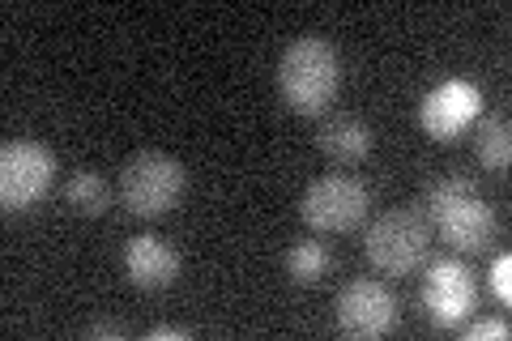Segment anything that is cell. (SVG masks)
<instances>
[{
    "label": "cell",
    "mask_w": 512,
    "mask_h": 341,
    "mask_svg": "<svg viewBox=\"0 0 512 341\" xmlns=\"http://www.w3.org/2000/svg\"><path fill=\"white\" fill-rule=\"evenodd\" d=\"M338 86H342V64L325 39L308 35V39H295L282 52L278 94L295 116H320V111H329V103L338 99Z\"/></svg>",
    "instance_id": "cell-1"
},
{
    "label": "cell",
    "mask_w": 512,
    "mask_h": 341,
    "mask_svg": "<svg viewBox=\"0 0 512 341\" xmlns=\"http://www.w3.org/2000/svg\"><path fill=\"white\" fill-rule=\"evenodd\" d=\"M431 226L440 231L444 243H453L461 252H483L487 239L495 231V214L491 205L483 201V192L470 175H444L427 188V214Z\"/></svg>",
    "instance_id": "cell-2"
},
{
    "label": "cell",
    "mask_w": 512,
    "mask_h": 341,
    "mask_svg": "<svg viewBox=\"0 0 512 341\" xmlns=\"http://www.w3.org/2000/svg\"><path fill=\"white\" fill-rule=\"evenodd\" d=\"M188 171L180 158H171L163 150H137L120 167V201L128 205V214L137 218H158L184 197Z\"/></svg>",
    "instance_id": "cell-3"
},
{
    "label": "cell",
    "mask_w": 512,
    "mask_h": 341,
    "mask_svg": "<svg viewBox=\"0 0 512 341\" xmlns=\"http://www.w3.org/2000/svg\"><path fill=\"white\" fill-rule=\"evenodd\" d=\"M363 248H367V261L380 273H393V278L414 273L427 256V218L419 209H389V214H380L367 226Z\"/></svg>",
    "instance_id": "cell-4"
},
{
    "label": "cell",
    "mask_w": 512,
    "mask_h": 341,
    "mask_svg": "<svg viewBox=\"0 0 512 341\" xmlns=\"http://www.w3.org/2000/svg\"><path fill=\"white\" fill-rule=\"evenodd\" d=\"M299 218L320 235H342L355 231L367 218V188L350 175H320L308 184L299 201Z\"/></svg>",
    "instance_id": "cell-5"
},
{
    "label": "cell",
    "mask_w": 512,
    "mask_h": 341,
    "mask_svg": "<svg viewBox=\"0 0 512 341\" xmlns=\"http://www.w3.org/2000/svg\"><path fill=\"white\" fill-rule=\"evenodd\" d=\"M56 175V154L39 141H9L0 150V205L9 214L30 209L35 201L47 197Z\"/></svg>",
    "instance_id": "cell-6"
},
{
    "label": "cell",
    "mask_w": 512,
    "mask_h": 341,
    "mask_svg": "<svg viewBox=\"0 0 512 341\" xmlns=\"http://www.w3.org/2000/svg\"><path fill=\"white\" fill-rule=\"evenodd\" d=\"M333 312H338V329L346 337H384L393 333L397 324V299L389 286H380L372 278H355L342 286L338 303H333Z\"/></svg>",
    "instance_id": "cell-7"
},
{
    "label": "cell",
    "mask_w": 512,
    "mask_h": 341,
    "mask_svg": "<svg viewBox=\"0 0 512 341\" xmlns=\"http://www.w3.org/2000/svg\"><path fill=\"white\" fill-rule=\"evenodd\" d=\"M478 116H483V94H478L474 81H461V77L436 86L419 107V124L436 141H457Z\"/></svg>",
    "instance_id": "cell-8"
},
{
    "label": "cell",
    "mask_w": 512,
    "mask_h": 341,
    "mask_svg": "<svg viewBox=\"0 0 512 341\" xmlns=\"http://www.w3.org/2000/svg\"><path fill=\"white\" fill-rule=\"evenodd\" d=\"M423 312L436 329H457L474 312V278L461 261H436L423 282Z\"/></svg>",
    "instance_id": "cell-9"
},
{
    "label": "cell",
    "mask_w": 512,
    "mask_h": 341,
    "mask_svg": "<svg viewBox=\"0 0 512 341\" xmlns=\"http://www.w3.org/2000/svg\"><path fill=\"white\" fill-rule=\"evenodd\" d=\"M124 273L137 290H167L180 273V256L167 239L158 235H133L124 248Z\"/></svg>",
    "instance_id": "cell-10"
},
{
    "label": "cell",
    "mask_w": 512,
    "mask_h": 341,
    "mask_svg": "<svg viewBox=\"0 0 512 341\" xmlns=\"http://www.w3.org/2000/svg\"><path fill=\"white\" fill-rule=\"evenodd\" d=\"M316 145L333 162H342V167H355V162H363L367 154H372V128H367L359 116H329L325 124H320Z\"/></svg>",
    "instance_id": "cell-11"
},
{
    "label": "cell",
    "mask_w": 512,
    "mask_h": 341,
    "mask_svg": "<svg viewBox=\"0 0 512 341\" xmlns=\"http://www.w3.org/2000/svg\"><path fill=\"white\" fill-rule=\"evenodd\" d=\"M478 133H474V154L487 171H504L512 158V133L504 116H478Z\"/></svg>",
    "instance_id": "cell-12"
},
{
    "label": "cell",
    "mask_w": 512,
    "mask_h": 341,
    "mask_svg": "<svg viewBox=\"0 0 512 341\" xmlns=\"http://www.w3.org/2000/svg\"><path fill=\"white\" fill-rule=\"evenodd\" d=\"M64 201H69L77 214L99 218L111 205V188H107V180L99 171H77V175H69V184H64Z\"/></svg>",
    "instance_id": "cell-13"
},
{
    "label": "cell",
    "mask_w": 512,
    "mask_h": 341,
    "mask_svg": "<svg viewBox=\"0 0 512 341\" xmlns=\"http://www.w3.org/2000/svg\"><path fill=\"white\" fill-rule=\"evenodd\" d=\"M329 265H333V256L325 252V243H316V239H303L286 252V273H291V282H299V286H316L329 273Z\"/></svg>",
    "instance_id": "cell-14"
},
{
    "label": "cell",
    "mask_w": 512,
    "mask_h": 341,
    "mask_svg": "<svg viewBox=\"0 0 512 341\" xmlns=\"http://www.w3.org/2000/svg\"><path fill=\"white\" fill-rule=\"evenodd\" d=\"M491 290H495V299L508 303L512 299V256H495V265H491Z\"/></svg>",
    "instance_id": "cell-15"
},
{
    "label": "cell",
    "mask_w": 512,
    "mask_h": 341,
    "mask_svg": "<svg viewBox=\"0 0 512 341\" xmlns=\"http://www.w3.org/2000/svg\"><path fill=\"white\" fill-rule=\"evenodd\" d=\"M487 337L504 341L508 337V324L504 320H478V324H470V329H466V341H487Z\"/></svg>",
    "instance_id": "cell-16"
},
{
    "label": "cell",
    "mask_w": 512,
    "mask_h": 341,
    "mask_svg": "<svg viewBox=\"0 0 512 341\" xmlns=\"http://www.w3.org/2000/svg\"><path fill=\"white\" fill-rule=\"evenodd\" d=\"M188 333L175 329V324H158V329H150V341H184Z\"/></svg>",
    "instance_id": "cell-17"
},
{
    "label": "cell",
    "mask_w": 512,
    "mask_h": 341,
    "mask_svg": "<svg viewBox=\"0 0 512 341\" xmlns=\"http://www.w3.org/2000/svg\"><path fill=\"white\" fill-rule=\"evenodd\" d=\"M86 337H124V329H120V324L99 320V324H90V329H86Z\"/></svg>",
    "instance_id": "cell-18"
}]
</instances>
